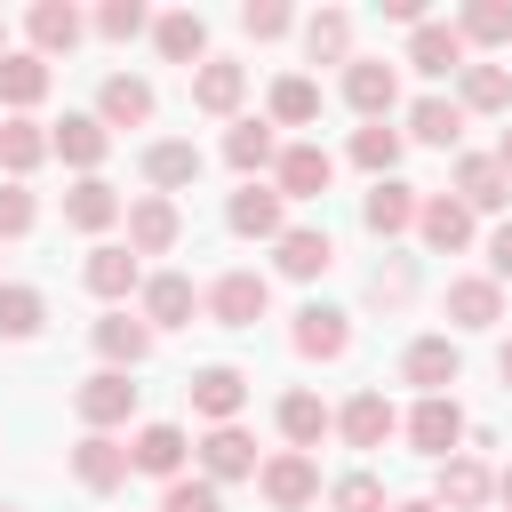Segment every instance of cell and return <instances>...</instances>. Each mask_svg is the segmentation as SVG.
Instances as JSON below:
<instances>
[{
  "instance_id": "obj_1",
  "label": "cell",
  "mask_w": 512,
  "mask_h": 512,
  "mask_svg": "<svg viewBox=\"0 0 512 512\" xmlns=\"http://www.w3.org/2000/svg\"><path fill=\"white\" fill-rule=\"evenodd\" d=\"M72 408H80V424L112 432V424H128V416H136V384H128L120 368H96V376L72 392Z\"/></svg>"
},
{
  "instance_id": "obj_2",
  "label": "cell",
  "mask_w": 512,
  "mask_h": 512,
  "mask_svg": "<svg viewBox=\"0 0 512 512\" xmlns=\"http://www.w3.org/2000/svg\"><path fill=\"white\" fill-rule=\"evenodd\" d=\"M256 488H264V504H280V512H304V504L320 496V464H312L304 448H288V456H272V464L256 472Z\"/></svg>"
},
{
  "instance_id": "obj_3",
  "label": "cell",
  "mask_w": 512,
  "mask_h": 512,
  "mask_svg": "<svg viewBox=\"0 0 512 512\" xmlns=\"http://www.w3.org/2000/svg\"><path fill=\"white\" fill-rule=\"evenodd\" d=\"M408 440H416V456H456V440H464V408L448 400V392H432V400H416V416H408Z\"/></svg>"
},
{
  "instance_id": "obj_4",
  "label": "cell",
  "mask_w": 512,
  "mask_h": 512,
  "mask_svg": "<svg viewBox=\"0 0 512 512\" xmlns=\"http://www.w3.org/2000/svg\"><path fill=\"white\" fill-rule=\"evenodd\" d=\"M392 96H400V72H392L384 56H352V64H344V104H352V112L384 120V112H392Z\"/></svg>"
},
{
  "instance_id": "obj_5",
  "label": "cell",
  "mask_w": 512,
  "mask_h": 512,
  "mask_svg": "<svg viewBox=\"0 0 512 512\" xmlns=\"http://www.w3.org/2000/svg\"><path fill=\"white\" fill-rule=\"evenodd\" d=\"M264 304H272L264 272H224V280L208 288V312H216L224 328H256V320H264Z\"/></svg>"
},
{
  "instance_id": "obj_6",
  "label": "cell",
  "mask_w": 512,
  "mask_h": 512,
  "mask_svg": "<svg viewBox=\"0 0 512 512\" xmlns=\"http://www.w3.org/2000/svg\"><path fill=\"white\" fill-rule=\"evenodd\" d=\"M272 168H280V200H320V192L336 184V160H328L320 144H288Z\"/></svg>"
},
{
  "instance_id": "obj_7",
  "label": "cell",
  "mask_w": 512,
  "mask_h": 512,
  "mask_svg": "<svg viewBox=\"0 0 512 512\" xmlns=\"http://www.w3.org/2000/svg\"><path fill=\"white\" fill-rule=\"evenodd\" d=\"M296 352H304V360H344V352H352V320H344L336 304H304V312H296Z\"/></svg>"
},
{
  "instance_id": "obj_8",
  "label": "cell",
  "mask_w": 512,
  "mask_h": 512,
  "mask_svg": "<svg viewBox=\"0 0 512 512\" xmlns=\"http://www.w3.org/2000/svg\"><path fill=\"white\" fill-rule=\"evenodd\" d=\"M72 480H80V488H96V496H104V488H120V480H128V448H120L112 432H88V440L72 448Z\"/></svg>"
},
{
  "instance_id": "obj_9",
  "label": "cell",
  "mask_w": 512,
  "mask_h": 512,
  "mask_svg": "<svg viewBox=\"0 0 512 512\" xmlns=\"http://www.w3.org/2000/svg\"><path fill=\"white\" fill-rule=\"evenodd\" d=\"M488 488H496V472H488L480 456H448V464H440V496H432V504H440V512H480V504H488Z\"/></svg>"
},
{
  "instance_id": "obj_10",
  "label": "cell",
  "mask_w": 512,
  "mask_h": 512,
  "mask_svg": "<svg viewBox=\"0 0 512 512\" xmlns=\"http://www.w3.org/2000/svg\"><path fill=\"white\" fill-rule=\"evenodd\" d=\"M408 64H416L424 80H448V72H464V32H456V24H416V40H408Z\"/></svg>"
},
{
  "instance_id": "obj_11",
  "label": "cell",
  "mask_w": 512,
  "mask_h": 512,
  "mask_svg": "<svg viewBox=\"0 0 512 512\" xmlns=\"http://www.w3.org/2000/svg\"><path fill=\"white\" fill-rule=\"evenodd\" d=\"M240 96H248V64H232V56H208V64L192 72V104H200V112H216V120H224Z\"/></svg>"
},
{
  "instance_id": "obj_12",
  "label": "cell",
  "mask_w": 512,
  "mask_h": 512,
  "mask_svg": "<svg viewBox=\"0 0 512 512\" xmlns=\"http://www.w3.org/2000/svg\"><path fill=\"white\" fill-rule=\"evenodd\" d=\"M96 120H104V128H144V120H152V80L112 72V80H104V96H96Z\"/></svg>"
},
{
  "instance_id": "obj_13",
  "label": "cell",
  "mask_w": 512,
  "mask_h": 512,
  "mask_svg": "<svg viewBox=\"0 0 512 512\" xmlns=\"http://www.w3.org/2000/svg\"><path fill=\"white\" fill-rule=\"evenodd\" d=\"M328 264H336V240H328L320 224H288V232H280V272H288V280H320Z\"/></svg>"
},
{
  "instance_id": "obj_14",
  "label": "cell",
  "mask_w": 512,
  "mask_h": 512,
  "mask_svg": "<svg viewBox=\"0 0 512 512\" xmlns=\"http://www.w3.org/2000/svg\"><path fill=\"white\" fill-rule=\"evenodd\" d=\"M184 392H192V408H200L208 424H232V416H240V400H248V376H240V368H200Z\"/></svg>"
},
{
  "instance_id": "obj_15",
  "label": "cell",
  "mask_w": 512,
  "mask_h": 512,
  "mask_svg": "<svg viewBox=\"0 0 512 512\" xmlns=\"http://www.w3.org/2000/svg\"><path fill=\"white\" fill-rule=\"evenodd\" d=\"M128 472L184 480V432H176V424H144V432H136V448H128Z\"/></svg>"
},
{
  "instance_id": "obj_16",
  "label": "cell",
  "mask_w": 512,
  "mask_h": 512,
  "mask_svg": "<svg viewBox=\"0 0 512 512\" xmlns=\"http://www.w3.org/2000/svg\"><path fill=\"white\" fill-rule=\"evenodd\" d=\"M200 472H208V480H248V472H256V440H248L240 424H216V432L200 440Z\"/></svg>"
},
{
  "instance_id": "obj_17",
  "label": "cell",
  "mask_w": 512,
  "mask_h": 512,
  "mask_svg": "<svg viewBox=\"0 0 512 512\" xmlns=\"http://www.w3.org/2000/svg\"><path fill=\"white\" fill-rule=\"evenodd\" d=\"M400 368H408V384H424V400H432V392H448V384H456V368H464V360H456V344H448V336H416Z\"/></svg>"
},
{
  "instance_id": "obj_18",
  "label": "cell",
  "mask_w": 512,
  "mask_h": 512,
  "mask_svg": "<svg viewBox=\"0 0 512 512\" xmlns=\"http://www.w3.org/2000/svg\"><path fill=\"white\" fill-rule=\"evenodd\" d=\"M336 424H344V440H352V448H384L400 416H392V400H384V392H352Z\"/></svg>"
},
{
  "instance_id": "obj_19",
  "label": "cell",
  "mask_w": 512,
  "mask_h": 512,
  "mask_svg": "<svg viewBox=\"0 0 512 512\" xmlns=\"http://www.w3.org/2000/svg\"><path fill=\"white\" fill-rule=\"evenodd\" d=\"M48 152H64L72 168H96V160L112 152V128H104L96 112H72V120H64V128L48 136Z\"/></svg>"
},
{
  "instance_id": "obj_20",
  "label": "cell",
  "mask_w": 512,
  "mask_h": 512,
  "mask_svg": "<svg viewBox=\"0 0 512 512\" xmlns=\"http://www.w3.org/2000/svg\"><path fill=\"white\" fill-rule=\"evenodd\" d=\"M112 216H120V192H112L104 176H80V184L64 192V224H72V232H104Z\"/></svg>"
},
{
  "instance_id": "obj_21",
  "label": "cell",
  "mask_w": 512,
  "mask_h": 512,
  "mask_svg": "<svg viewBox=\"0 0 512 512\" xmlns=\"http://www.w3.org/2000/svg\"><path fill=\"white\" fill-rule=\"evenodd\" d=\"M416 208H424V200H416L400 176H376V192H368V208H360V216H368V232H384V240H392V232H408V224H416Z\"/></svg>"
},
{
  "instance_id": "obj_22",
  "label": "cell",
  "mask_w": 512,
  "mask_h": 512,
  "mask_svg": "<svg viewBox=\"0 0 512 512\" xmlns=\"http://www.w3.org/2000/svg\"><path fill=\"white\" fill-rule=\"evenodd\" d=\"M232 232H240V240H280V232H288V224H280V192L240 184V192H232Z\"/></svg>"
},
{
  "instance_id": "obj_23",
  "label": "cell",
  "mask_w": 512,
  "mask_h": 512,
  "mask_svg": "<svg viewBox=\"0 0 512 512\" xmlns=\"http://www.w3.org/2000/svg\"><path fill=\"white\" fill-rule=\"evenodd\" d=\"M128 248H136V256H168V248H176V208H168L160 192L128 208Z\"/></svg>"
},
{
  "instance_id": "obj_24",
  "label": "cell",
  "mask_w": 512,
  "mask_h": 512,
  "mask_svg": "<svg viewBox=\"0 0 512 512\" xmlns=\"http://www.w3.org/2000/svg\"><path fill=\"white\" fill-rule=\"evenodd\" d=\"M96 352L128 376V368L152 352V328H144V320H128V312H104V320H96Z\"/></svg>"
},
{
  "instance_id": "obj_25",
  "label": "cell",
  "mask_w": 512,
  "mask_h": 512,
  "mask_svg": "<svg viewBox=\"0 0 512 512\" xmlns=\"http://www.w3.org/2000/svg\"><path fill=\"white\" fill-rule=\"evenodd\" d=\"M72 40H80V8L40 0V8H32V56H40V64H48V56H72Z\"/></svg>"
},
{
  "instance_id": "obj_26",
  "label": "cell",
  "mask_w": 512,
  "mask_h": 512,
  "mask_svg": "<svg viewBox=\"0 0 512 512\" xmlns=\"http://www.w3.org/2000/svg\"><path fill=\"white\" fill-rule=\"evenodd\" d=\"M152 40H160V56H168V64H208V24H200L192 8L160 16V24H152Z\"/></svg>"
},
{
  "instance_id": "obj_27",
  "label": "cell",
  "mask_w": 512,
  "mask_h": 512,
  "mask_svg": "<svg viewBox=\"0 0 512 512\" xmlns=\"http://www.w3.org/2000/svg\"><path fill=\"white\" fill-rule=\"evenodd\" d=\"M144 176H152L160 192H184V184L200 176V152H192L184 136H160V144H144Z\"/></svg>"
},
{
  "instance_id": "obj_28",
  "label": "cell",
  "mask_w": 512,
  "mask_h": 512,
  "mask_svg": "<svg viewBox=\"0 0 512 512\" xmlns=\"http://www.w3.org/2000/svg\"><path fill=\"white\" fill-rule=\"evenodd\" d=\"M416 232H424V240L448 256V248H464V240H472V208L440 192V200H424V208H416Z\"/></svg>"
},
{
  "instance_id": "obj_29",
  "label": "cell",
  "mask_w": 512,
  "mask_h": 512,
  "mask_svg": "<svg viewBox=\"0 0 512 512\" xmlns=\"http://www.w3.org/2000/svg\"><path fill=\"white\" fill-rule=\"evenodd\" d=\"M144 320L152 328H184L192 320V280L184 272H152L144 280Z\"/></svg>"
},
{
  "instance_id": "obj_30",
  "label": "cell",
  "mask_w": 512,
  "mask_h": 512,
  "mask_svg": "<svg viewBox=\"0 0 512 512\" xmlns=\"http://www.w3.org/2000/svg\"><path fill=\"white\" fill-rule=\"evenodd\" d=\"M448 320L456 328H496L504 320V288L496 280H456L448 288Z\"/></svg>"
},
{
  "instance_id": "obj_31",
  "label": "cell",
  "mask_w": 512,
  "mask_h": 512,
  "mask_svg": "<svg viewBox=\"0 0 512 512\" xmlns=\"http://www.w3.org/2000/svg\"><path fill=\"white\" fill-rule=\"evenodd\" d=\"M408 136H416V144H456V136H464V104L416 96V104H408Z\"/></svg>"
},
{
  "instance_id": "obj_32",
  "label": "cell",
  "mask_w": 512,
  "mask_h": 512,
  "mask_svg": "<svg viewBox=\"0 0 512 512\" xmlns=\"http://www.w3.org/2000/svg\"><path fill=\"white\" fill-rule=\"evenodd\" d=\"M40 96H48V64H40L32 48H24V56H8V48H0V104H16V112H24V104H40Z\"/></svg>"
},
{
  "instance_id": "obj_33",
  "label": "cell",
  "mask_w": 512,
  "mask_h": 512,
  "mask_svg": "<svg viewBox=\"0 0 512 512\" xmlns=\"http://www.w3.org/2000/svg\"><path fill=\"white\" fill-rule=\"evenodd\" d=\"M304 48H312V64H352V16L344 8H320L304 24Z\"/></svg>"
},
{
  "instance_id": "obj_34",
  "label": "cell",
  "mask_w": 512,
  "mask_h": 512,
  "mask_svg": "<svg viewBox=\"0 0 512 512\" xmlns=\"http://www.w3.org/2000/svg\"><path fill=\"white\" fill-rule=\"evenodd\" d=\"M456 192H464V208H504V200H512V184H504V168H496L488 152H472V160L456 168Z\"/></svg>"
},
{
  "instance_id": "obj_35",
  "label": "cell",
  "mask_w": 512,
  "mask_h": 512,
  "mask_svg": "<svg viewBox=\"0 0 512 512\" xmlns=\"http://www.w3.org/2000/svg\"><path fill=\"white\" fill-rule=\"evenodd\" d=\"M224 160H232L240 176H256V168H272V160H280V144H272V128H264V120H240V128L224 136Z\"/></svg>"
},
{
  "instance_id": "obj_36",
  "label": "cell",
  "mask_w": 512,
  "mask_h": 512,
  "mask_svg": "<svg viewBox=\"0 0 512 512\" xmlns=\"http://www.w3.org/2000/svg\"><path fill=\"white\" fill-rule=\"evenodd\" d=\"M328 424H336V416L320 408V392H288V400H280V432H288L296 448H320V432H328Z\"/></svg>"
},
{
  "instance_id": "obj_37",
  "label": "cell",
  "mask_w": 512,
  "mask_h": 512,
  "mask_svg": "<svg viewBox=\"0 0 512 512\" xmlns=\"http://www.w3.org/2000/svg\"><path fill=\"white\" fill-rule=\"evenodd\" d=\"M40 160H48V128H40V120H0V168L24 176V168H40Z\"/></svg>"
},
{
  "instance_id": "obj_38",
  "label": "cell",
  "mask_w": 512,
  "mask_h": 512,
  "mask_svg": "<svg viewBox=\"0 0 512 512\" xmlns=\"http://www.w3.org/2000/svg\"><path fill=\"white\" fill-rule=\"evenodd\" d=\"M456 80H464V104H472V112H504V104H512V72H504V64H464Z\"/></svg>"
},
{
  "instance_id": "obj_39",
  "label": "cell",
  "mask_w": 512,
  "mask_h": 512,
  "mask_svg": "<svg viewBox=\"0 0 512 512\" xmlns=\"http://www.w3.org/2000/svg\"><path fill=\"white\" fill-rule=\"evenodd\" d=\"M272 120H280V128H304V120H320V88H312L304 72L272 80Z\"/></svg>"
},
{
  "instance_id": "obj_40",
  "label": "cell",
  "mask_w": 512,
  "mask_h": 512,
  "mask_svg": "<svg viewBox=\"0 0 512 512\" xmlns=\"http://www.w3.org/2000/svg\"><path fill=\"white\" fill-rule=\"evenodd\" d=\"M40 320H48V304H40V288H0V336H8V344H24V336H40Z\"/></svg>"
},
{
  "instance_id": "obj_41",
  "label": "cell",
  "mask_w": 512,
  "mask_h": 512,
  "mask_svg": "<svg viewBox=\"0 0 512 512\" xmlns=\"http://www.w3.org/2000/svg\"><path fill=\"white\" fill-rule=\"evenodd\" d=\"M352 160H360L368 176H392V168H400V128H384V120H368V128L352 136Z\"/></svg>"
},
{
  "instance_id": "obj_42",
  "label": "cell",
  "mask_w": 512,
  "mask_h": 512,
  "mask_svg": "<svg viewBox=\"0 0 512 512\" xmlns=\"http://www.w3.org/2000/svg\"><path fill=\"white\" fill-rule=\"evenodd\" d=\"M88 288L96 296H128L136 288V248H96L88 256Z\"/></svg>"
},
{
  "instance_id": "obj_43",
  "label": "cell",
  "mask_w": 512,
  "mask_h": 512,
  "mask_svg": "<svg viewBox=\"0 0 512 512\" xmlns=\"http://www.w3.org/2000/svg\"><path fill=\"white\" fill-rule=\"evenodd\" d=\"M456 32L480 40V48H504V40H512V8H504V0H472V8L456 16Z\"/></svg>"
},
{
  "instance_id": "obj_44",
  "label": "cell",
  "mask_w": 512,
  "mask_h": 512,
  "mask_svg": "<svg viewBox=\"0 0 512 512\" xmlns=\"http://www.w3.org/2000/svg\"><path fill=\"white\" fill-rule=\"evenodd\" d=\"M328 512H392V504H384V480L376 472H344L328 488Z\"/></svg>"
},
{
  "instance_id": "obj_45",
  "label": "cell",
  "mask_w": 512,
  "mask_h": 512,
  "mask_svg": "<svg viewBox=\"0 0 512 512\" xmlns=\"http://www.w3.org/2000/svg\"><path fill=\"white\" fill-rule=\"evenodd\" d=\"M144 24H152L144 0H104V8H96V32H104V40H136Z\"/></svg>"
},
{
  "instance_id": "obj_46",
  "label": "cell",
  "mask_w": 512,
  "mask_h": 512,
  "mask_svg": "<svg viewBox=\"0 0 512 512\" xmlns=\"http://www.w3.org/2000/svg\"><path fill=\"white\" fill-rule=\"evenodd\" d=\"M160 512H224V496H216V480H168Z\"/></svg>"
},
{
  "instance_id": "obj_47",
  "label": "cell",
  "mask_w": 512,
  "mask_h": 512,
  "mask_svg": "<svg viewBox=\"0 0 512 512\" xmlns=\"http://www.w3.org/2000/svg\"><path fill=\"white\" fill-rule=\"evenodd\" d=\"M16 232H32V192L0 184V240H16Z\"/></svg>"
},
{
  "instance_id": "obj_48",
  "label": "cell",
  "mask_w": 512,
  "mask_h": 512,
  "mask_svg": "<svg viewBox=\"0 0 512 512\" xmlns=\"http://www.w3.org/2000/svg\"><path fill=\"white\" fill-rule=\"evenodd\" d=\"M240 24H248L256 40H280V32H288V8H280V0H248V8H240Z\"/></svg>"
},
{
  "instance_id": "obj_49",
  "label": "cell",
  "mask_w": 512,
  "mask_h": 512,
  "mask_svg": "<svg viewBox=\"0 0 512 512\" xmlns=\"http://www.w3.org/2000/svg\"><path fill=\"white\" fill-rule=\"evenodd\" d=\"M408 288H416V272H408V264H376V280H368V296H376V304H408Z\"/></svg>"
},
{
  "instance_id": "obj_50",
  "label": "cell",
  "mask_w": 512,
  "mask_h": 512,
  "mask_svg": "<svg viewBox=\"0 0 512 512\" xmlns=\"http://www.w3.org/2000/svg\"><path fill=\"white\" fill-rule=\"evenodd\" d=\"M488 280H512V224H496L488 240Z\"/></svg>"
},
{
  "instance_id": "obj_51",
  "label": "cell",
  "mask_w": 512,
  "mask_h": 512,
  "mask_svg": "<svg viewBox=\"0 0 512 512\" xmlns=\"http://www.w3.org/2000/svg\"><path fill=\"white\" fill-rule=\"evenodd\" d=\"M488 160H496V168H504V184H512V128L496 136V152H488Z\"/></svg>"
},
{
  "instance_id": "obj_52",
  "label": "cell",
  "mask_w": 512,
  "mask_h": 512,
  "mask_svg": "<svg viewBox=\"0 0 512 512\" xmlns=\"http://www.w3.org/2000/svg\"><path fill=\"white\" fill-rule=\"evenodd\" d=\"M496 496H504V512H512V464H504V472H496Z\"/></svg>"
},
{
  "instance_id": "obj_53",
  "label": "cell",
  "mask_w": 512,
  "mask_h": 512,
  "mask_svg": "<svg viewBox=\"0 0 512 512\" xmlns=\"http://www.w3.org/2000/svg\"><path fill=\"white\" fill-rule=\"evenodd\" d=\"M496 376H504V384H512V336H504V352H496Z\"/></svg>"
},
{
  "instance_id": "obj_54",
  "label": "cell",
  "mask_w": 512,
  "mask_h": 512,
  "mask_svg": "<svg viewBox=\"0 0 512 512\" xmlns=\"http://www.w3.org/2000/svg\"><path fill=\"white\" fill-rule=\"evenodd\" d=\"M392 512H440V504H392Z\"/></svg>"
},
{
  "instance_id": "obj_55",
  "label": "cell",
  "mask_w": 512,
  "mask_h": 512,
  "mask_svg": "<svg viewBox=\"0 0 512 512\" xmlns=\"http://www.w3.org/2000/svg\"><path fill=\"white\" fill-rule=\"evenodd\" d=\"M0 40H8V24H0Z\"/></svg>"
}]
</instances>
